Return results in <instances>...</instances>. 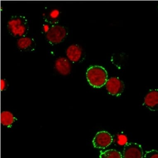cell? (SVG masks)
I'll return each instance as SVG.
<instances>
[{"mask_svg": "<svg viewBox=\"0 0 158 158\" xmlns=\"http://www.w3.org/2000/svg\"><path fill=\"white\" fill-rule=\"evenodd\" d=\"M87 81L92 87L100 88L106 84L108 80L107 72L103 67L99 65L91 66L86 72Z\"/></svg>", "mask_w": 158, "mask_h": 158, "instance_id": "obj_2", "label": "cell"}, {"mask_svg": "<svg viewBox=\"0 0 158 158\" xmlns=\"http://www.w3.org/2000/svg\"><path fill=\"white\" fill-rule=\"evenodd\" d=\"M106 87L109 94L119 97L123 93L125 85L119 78L112 77L108 79Z\"/></svg>", "mask_w": 158, "mask_h": 158, "instance_id": "obj_5", "label": "cell"}, {"mask_svg": "<svg viewBox=\"0 0 158 158\" xmlns=\"http://www.w3.org/2000/svg\"><path fill=\"white\" fill-rule=\"evenodd\" d=\"M122 155L123 158H143L144 153L140 144L127 143L124 147Z\"/></svg>", "mask_w": 158, "mask_h": 158, "instance_id": "obj_6", "label": "cell"}, {"mask_svg": "<svg viewBox=\"0 0 158 158\" xmlns=\"http://www.w3.org/2000/svg\"><path fill=\"white\" fill-rule=\"evenodd\" d=\"M60 11L57 9L51 10L44 14L43 19L46 23L52 25H58L60 18Z\"/></svg>", "mask_w": 158, "mask_h": 158, "instance_id": "obj_11", "label": "cell"}, {"mask_svg": "<svg viewBox=\"0 0 158 158\" xmlns=\"http://www.w3.org/2000/svg\"><path fill=\"white\" fill-rule=\"evenodd\" d=\"M143 158H158V151L152 150L147 151Z\"/></svg>", "mask_w": 158, "mask_h": 158, "instance_id": "obj_14", "label": "cell"}, {"mask_svg": "<svg viewBox=\"0 0 158 158\" xmlns=\"http://www.w3.org/2000/svg\"><path fill=\"white\" fill-rule=\"evenodd\" d=\"M8 87V83L6 79H2L1 80V90L2 91L6 90Z\"/></svg>", "mask_w": 158, "mask_h": 158, "instance_id": "obj_15", "label": "cell"}, {"mask_svg": "<svg viewBox=\"0 0 158 158\" xmlns=\"http://www.w3.org/2000/svg\"><path fill=\"white\" fill-rule=\"evenodd\" d=\"M100 158H123V155L120 152L115 149H109L105 151H101Z\"/></svg>", "mask_w": 158, "mask_h": 158, "instance_id": "obj_13", "label": "cell"}, {"mask_svg": "<svg viewBox=\"0 0 158 158\" xmlns=\"http://www.w3.org/2000/svg\"><path fill=\"white\" fill-rule=\"evenodd\" d=\"M15 120V118L10 112L4 111L1 113V122L3 126L10 127Z\"/></svg>", "mask_w": 158, "mask_h": 158, "instance_id": "obj_12", "label": "cell"}, {"mask_svg": "<svg viewBox=\"0 0 158 158\" xmlns=\"http://www.w3.org/2000/svg\"><path fill=\"white\" fill-rule=\"evenodd\" d=\"M55 67L58 72L63 75H69L71 72V65L65 58H60L56 60Z\"/></svg>", "mask_w": 158, "mask_h": 158, "instance_id": "obj_10", "label": "cell"}, {"mask_svg": "<svg viewBox=\"0 0 158 158\" xmlns=\"http://www.w3.org/2000/svg\"></svg>", "mask_w": 158, "mask_h": 158, "instance_id": "obj_16", "label": "cell"}, {"mask_svg": "<svg viewBox=\"0 0 158 158\" xmlns=\"http://www.w3.org/2000/svg\"><path fill=\"white\" fill-rule=\"evenodd\" d=\"M83 54L82 48L77 44L71 45L67 49L66 55L69 60L73 63L77 62L81 60Z\"/></svg>", "mask_w": 158, "mask_h": 158, "instance_id": "obj_9", "label": "cell"}, {"mask_svg": "<svg viewBox=\"0 0 158 158\" xmlns=\"http://www.w3.org/2000/svg\"><path fill=\"white\" fill-rule=\"evenodd\" d=\"M113 141L112 136L105 131L97 132L92 141L94 147L97 149H104L110 146Z\"/></svg>", "mask_w": 158, "mask_h": 158, "instance_id": "obj_4", "label": "cell"}, {"mask_svg": "<svg viewBox=\"0 0 158 158\" xmlns=\"http://www.w3.org/2000/svg\"><path fill=\"white\" fill-rule=\"evenodd\" d=\"M17 45L18 49L21 52H31L35 51L36 44L33 38L25 36L18 39Z\"/></svg>", "mask_w": 158, "mask_h": 158, "instance_id": "obj_8", "label": "cell"}, {"mask_svg": "<svg viewBox=\"0 0 158 158\" xmlns=\"http://www.w3.org/2000/svg\"><path fill=\"white\" fill-rule=\"evenodd\" d=\"M7 28L10 35L15 38L25 37L30 30L28 20L25 16L13 15L7 23Z\"/></svg>", "mask_w": 158, "mask_h": 158, "instance_id": "obj_1", "label": "cell"}, {"mask_svg": "<svg viewBox=\"0 0 158 158\" xmlns=\"http://www.w3.org/2000/svg\"><path fill=\"white\" fill-rule=\"evenodd\" d=\"M144 103L149 110L158 111V89L149 90L144 97Z\"/></svg>", "mask_w": 158, "mask_h": 158, "instance_id": "obj_7", "label": "cell"}, {"mask_svg": "<svg viewBox=\"0 0 158 158\" xmlns=\"http://www.w3.org/2000/svg\"><path fill=\"white\" fill-rule=\"evenodd\" d=\"M68 35V30L66 27L58 25L49 26L45 32L47 40L52 44L61 43Z\"/></svg>", "mask_w": 158, "mask_h": 158, "instance_id": "obj_3", "label": "cell"}]
</instances>
